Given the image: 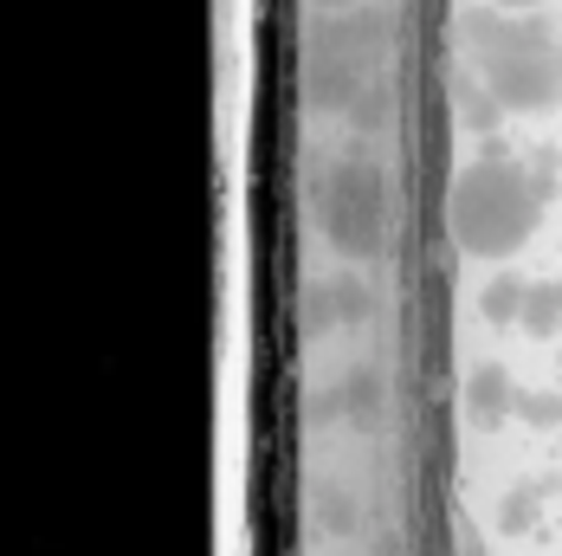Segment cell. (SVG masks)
Returning <instances> with one entry per match:
<instances>
[{"mask_svg":"<svg viewBox=\"0 0 562 556\" xmlns=\"http://www.w3.org/2000/svg\"><path fill=\"white\" fill-rule=\"evenodd\" d=\"M543 194H550V181L524 175V163H510V156H485V163L459 168L452 201H447V226H452V240H459V253H472V259H510L537 233Z\"/></svg>","mask_w":562,"mask_h":556,"instance_id":"1","label":"cell"},{"mask_svg":"<svg viewBox=\"0 0 562 556\" xmlns=\"http://www.w3.org/2000/svg\"><path fill=\"white\" fill-rule=\"evenodd\" d=\"M465 40L485 65V85L505 111H543L562 91V58L557 33L543 20H498V13H465Z\"/></svg>","mask_w":562,"mask_h":556,"instance_id":"2","label":"cell"},{"mask_svg":"<svg viewBox=\"0 0 562 556\" xmlns=\"http://www.w3.org/2000/svg\"><path fill=\"white\" fill-rule=\"evenodd\" d=\"M382 226V194H375V181L362 175V168H337V181H330V233H337L342 253H375V233Z\"/></svg>","mask_w":562,"mask_h":556,"instance_id":"3","label":"cell"},{"mask_svg":"<svg viewBox=\"0 0 562 556\" xmlns=\"http://www.w3.org/2000/svg\"><path fill=\"white\" fill-rule=\"evenodd\" d=\"M517 401H524V394L510 389L505 369H492V363H485V369H472V382H465V408H472L479 421H505Z\"/></svg>","mask_w":562,"mask_h":556,"instance_id":"4","label":"cell"},{"mask_svg":"<svg viewBox=\"0 0 562 556\" xmlns=\"http://www.w3.org/2000/svg\"><path fill=\"white\" fill-rule=\"evenodd\" d=\"M524 304H530V278H517V273H498L485 285V298H479L485 324H524Z\"/></svg>","mask_w":562,"mask_h":556,"instance_id":"5","label":"cell"},{"mask_svg":"<svg viewBox=\"0 0 562 556\" xmlns=\"http://www.w3.org/2000/svg\"><path fill=\"white\" fill-rule=\"evenodd\" d=\"M524 331H537V336H557V331H562V278H543V285H530V304H524Z\"/></svg>","mask_w":562,"mask_h":556,"instance_id":"6","label":"cell"},{"mask_svg":"<svg viewBox=\"0 0 562 556\" xmlns=\"http://www.w3.org/2000/svg\"><path fill=\"white\" fill-rule=\"evenodd\" d=\"M517 414H524L530 427H557V421H562V401H550V394H524V401H517Z\"/></svg>","mask_w":562,"mask_h":556,"instance_id":"7","label":"cell"},{"mask_svg":"<svg viewBox=\"0 0 562 556\" xmlns=\"http://www.w3.org/2000/svg\"><path fill=\"white\" fill-rule=\"evenodd\" d=\"M530 511H537L530 492H510V499H505V531H524V524H530Z\"/></svg>","mask_w":562,"mask_h":556,"instance_id":"8","label":"cell"},{"mask_svg":"<svg viewBox=\"0 0 562 556\" xmlns=\"http://www.w3.org/2000/svg\"><path fill=\"white\" fill-rule=\"evenodd\" d=\"M492 7H505V13H530V7H543V0H492Z\"/></svg>","mask_w":562,"mask_h":556,"instance_id":"9","label":"cell"},{"mask_svg":"<svg viewBox=\"0 0 562 556\" xmlns=\"http://www.w3.org/2000/svg\"><path fill=\"white\" fill-rule=\"evenodd\" d=\"M557 58H562V46H557Z\"/></svg>","mask_w":562,"mask_h":556,"instance_id":"10","label":"cell"}]
</instances>
